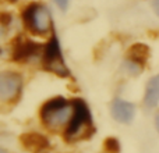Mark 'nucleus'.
I'll return each instance as SVG.
<instances>
[{
	"mask_svg": "<svg viewBox=\"0 0 159 153\" xmlns=\"http://www.w3.org/2000/svg\"><path fill=\"white\" fill-rule=\"evenodd\" d=\"M151 4H152V8H154V11L159 15V0H152Z\"/></svg>",
	"mask_w": 159,
	"mask_h": 153,
	"instance_id": "nucleus-15",
	"label": "nucleus"
},
{
	"mask_svg": "<svg viewBox=\"0 0 159 153\" xmlns=\"http://www.w3.org/2000/svg\"><path fill=\"white\" fill-rule=\"evenodd\" d=\"M148 57H149V47L143 43L133 45L129 50V55H127V59L137 61V63L143 64V66L147 63Z\"/></svg>",
	"mask_w": 159,
	"mask_h": 153,
	"instance_id": "nucleus-10",
	"label": "nucleus"
},
{
	"mask_svg": "<svg viewBox=\"0 0 159 153\" xmlns=\"http://www.w3.org/2000/svg\"><path fill=\"white\" fill-rule=\"evenodd\" d=\"M21 20L25 28L34 35H45L52 31V14L49 8L41 3H30L21 13Z\"/></svg>",
	"mask_w": 159,
	"mask_h": 153,
	"instance_id": "nucleus-3",
	"label": "nucleus"
},
{
	"mask_svg": "<svg viewBox=\"0 0 159 153\" xmlns=\"http://www.w3.org/2000/svg\"><path fill=\"white\" fill-rule=\"evenodd\" d=\"M42 63H43L45 70L61 76V78L70 75L69 68H67L66 63H64V60H63V55H61V50H60V43H59V39H57V36H56V33H53L52 38L49 39V42L43 46Z\"/></svg>",
	"mask_w": 159,
	"mask_h": 153,
	"instance_id": "nucleus-4",
	"label": "nucleus"
},
{
	"mask_svg": "<svg viewBox=\"0 0 159 153\" xmlns=\"http://www.w3.org/2000/svg\"><path fill=\"white\" fill-rule=\"evenodd\" d=\"M155 125H157V129L159 131V111L157 113V116H155Z\"/></svg>",
	"mask_w": 159,
	"mask_h": 153,
	"instance_id": "nucleus-16",
	"label": "nucleus"
},
{
	"mask_svg": "<svg viewBox=\"0 0 159 153\" xmlns=\"http://www.w3.org/2000/svg\"><path fill=\"white\" fill-rule=\"evenodd\" d=\"M11 22V15L7 13H3L2 14V27L3 28H7V25Z\"/></svg>",
	"mask_w": 159,
	"mask_h": 153,
	"instance_id": "nucleus-14",
	"label": "nucleus"
},
{
	"mask_svg": "<svg viewBox=\"0 0 159 153\" xmlns=\"http://www.w3.org/2000/svg\"><path fill=\"white\" fill-rule=\"evenodd\" d=\"M143 67H144L143 64L137 63L134 60H130V59H127L123 63V70L130 75H138L141 72V70H143Z\"/></svg>",
	"mask_w": 159,
	"mask_h": 153,
	"instance_id": "nucleus-11",
	"label": "nucleus"
},
{
	"mask_svg": "<svg viewBox=\"0 0 159 153\" xmlns=\"http://www.w3.org/2000/svg\"><path fill=\"white\" fill-rule=\"evenodd\" d=\"M0 153H6V151H4V149H2V151H0Z\"/></svg>",
	"mask_w": 159,
	"mask_h": 153,
	"instance_id": "nucleus-17",
	"label": "nucleus"
},
{
	"mask_svg": "<svg viewBox=\"0 0 159 153\" xmlns=\"http://www.w3.org/2000/svg\"><path fill=\"white\" fill-rule=\"evenodd\" d=\"M53 3H55V4L57 6V7L60 8L61 11H66L67 8H69V3H70V0H53Z\"/></svg>",
	"mask_w": 159,
	"mask_h": 153,
	"instance_id": "nucleus-13",
	"label": "nucleus"
},
{
	"mask_svg": "<svg viewBox=\"0 0 159 153\" xmlns=\"http://www.w3.org/2000/svg\"><path fill=\"white\" fill-rule=\"evenodd\" d=\"M73 104H74V111H73V116L66 127V131H64L66 142H75V141L89 138L95 131L91 111L87 103L81 99H74Z\"/></svg>",
	"mask_w": 159,
	"mask_h": 153,
	"instance_id": "nucleus-1",
	"label": "nucleus"
},
{
	"mask_svg": "<svg viewBox=\"0 0 159 153\" xmlns=\"http://www.w3.org/2000/svg\"><path fill=\"white\" fill-rule=\"evenodd\" d=\"M74 111L73 102L66 100L64 98H53L48 100L41 107V120L48 128L56 129L59 127H63L67 121L71 118Z\"/></svg>",
	"mask_w": 159,
	"mask_h": 153,
	"instance_id": "nucleus-2",
	"label": "nucleus"
},
{
	"mask_svg": "<svg viewBox=\"0 0 159 153\" xmlns=\"http://www.w3.org/2000/svg\"><path fill=\"white\" fill-rule=\"evenodd\" d=\"M42 45L25 38L24 35H18L11 43V60L16 63H25L32 57H36L42 50Z\"/></svg>",
	"mask_w": 159,
	"mask_h": 153,
	"instance_id": "nucleus-5",
	"label": "nucleus"
},
{
	"mask_svg": "<svg viewBox=\"0 0 159 153\" xmlns=\"http://www.w3.org/2000/svg\"><path fill=\"white\" fill-rule=\"evenodd\" d=\"M8 2H17V0H8Z\"/></svg>",
	"mask_w": 159,
	"mask_h": 153,
	"instance_id": "nucleus-18",
	"label": "nucleus"
},
{
	"mask_svg": "<svg viewBox=\"0 0 159 153\" xmlns=\"http://www.w3.org/2000/svg\"><path fill=\"white\" fill-rule=\"evenodd\" d=\"M144 103H145V106L148 109H154L159 103V74L152 76L148 81V84H147Z\"/></svg>",
	"mask_w": 159,
	"mask_h": 153,
	"instance_id": "nucleus-9",
	"label": "nucleus"
},
{
	"mask_svg": "<svg viewBox=\"0 0 159 153\" xmlns=\"http://www.w3.org/2000/svg\"><path fill=\"white\" fill-rule=\"evenodd\" d=\"M110 110H112L113 118L121 124L131 123L133 118H134V114H135L134 104L130 103V102L123 100V99H115V100L112 102Z\"/></svg>",
	"mask_w": 159,
	"mask_h": 153,
	"instance_id": "nucleus-7",
	"label": "nucleus"
},
{
	"mask_svg": "<svg viewBox=\"0 0 159 153\" xmlns=\"http://www.w3.org/2000/svg\"><path fill=\"white\" fill-rule=\"evenodd\" d=\"M103 148H105V151H107L110 153H119L120 152V143H119V141L116 138L110 137L103 142Z\"/></svg>",
	"mask_w": 159,
	"mask_h": 153,
	"instance_id": "nucleus-12",
	"label": "nucleus"
},
{
	"mask_svg": "<svg viewBox=\"0 0 159 153\" xmlns=\"http://www.w3.org/2000/svg\"><path fill=\"white\" fill-rule=\"evenodd\" d=\"M22 89V76L13 71H4L0 75V99L4 103H13L18 99Z\"/></svg>",
	"mask_w": 159,
	"mask_h": 153,
	"instance_id": "nucleus-6",
	"label": "nucleus"
},
{
	"mask_svg": "<svg viewBox=\"0 0 159 153\" xmlns=\"http://www.w3.org/2000/svg\"><path fill=\"white\" fill-rule=\"evenodd\" d=\"M20 142L28 152L32 153H42L48 151V148H49L48 138L38 134V132H27V134L21 135Z\"/></svg>",
	"mask_w": 159,
	"mask_h": 153,
	"instance_id": "nucleus-8",
	"label": "nucleus"
}]
</instances>
